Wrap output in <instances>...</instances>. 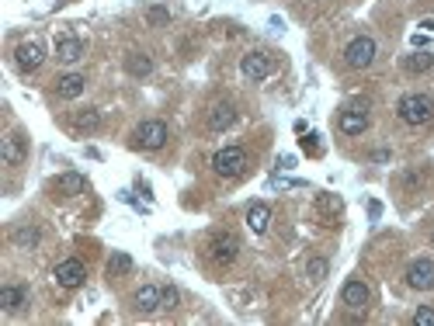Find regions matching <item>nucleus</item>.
Returning a JSON list of instances; mask_svg holds the SVG:
<instances>
[{"instance_id": "obj_1", "label": "nucleus", "mask_w": 434, "mask_h": 326, "mask_svg": "<svg viewBox=\"0 0 434 326\" xmlns=\"http://www.w3.org/2000/svg\"><path fill=\"white\" fill-rule=\"evenodd\" d=\"M396 111L406 125H428L434 118V101L428 94H406V98H400Z\"/></svg>"}, {"instance_id": "obj_2", "label": "nucleus", "mask_w": 434, "mask_h": 326, "mask_svg": "<svg viewBox=\"0 0 434 326\" xmlns=\"http://www.w3.org/2000/svg\"><path fill=\"white\" fill-rule=\"evenodd\" d=\"M212 167H216L219 177H240L250 167V160H247V150L243 146H226V150H219L212 157Z\"/></svg>"}, {"instance_id": "obj_3", "label": "nucleus", "mask_w": 434, "mask_h": 326, "mask_svg": "<svg viewBox=\"0 0 434 326\" xmlns=\"http://www.w3.org/2000/svg\"><path fill=\"white\" fill-rule=\"evenodd\" d=\"M372 60H375V42H372L368 35H358V38L347 42V49H344V63L351 66V69H368Z\"/></svg>"}, {"instance_id": "obj_4", "label": "nucleus", "mask_w": 434, "mask_h": 326, "mask_svg": "<svg viewBox=\"0 0 434 326\" xmlns=\"http://www.w3.org/2000/svg\"><path fill=\"white\" fill-rule=\"evenodd\" d=\"M236 254H240V236L233 232H219V236H212V243H208V257L216 264H233Z\"/></svg>"}, {"instance_id": "obj_5", "label": "nucleus", "mask_w": 434, "mask_h": 326, "mask_svg": "<svg viewBox=\"0 0 434 326\" xmlns=\"http://www.w3.org/2000/svg\"><path fill=\"white\" fill-rule=\"evenodd\" d=\"M167 125H164V122H143V125H139V129H135V146H139V150H160V146H164V142H167Z\"/></svg>"}, {"instance_id": "obj_6", "label": "nucleus", "mask_w": 434, "mask_h": 326, "mask_svg": "<svg viewBox=\"0 0 434 326\" xmlns=\"http://www.w3.org/2000/svg\"><path fill=\"white\" fill-rule=\"evenodd\" d=\"M406 285H410V288H417V292L434 288V261L421 257V261L410 264V267H406Z\"/></svg>"}, {"instance_id": "obj_7", "label": "nucleus", "mask_w": 434, "mask_h": 326, "mask_svg": "<svg viewBox=\"0 0 434 326\" xmlns=\"http://www.w3.org/2000/svg\"><path fill=\"white\" fill-rule=\"evenodd\" d=\"M0 157H4V163H11V167L25 163V157H28V139H25L21 132L4 135V139H0Z\"/></svg>"}, {"instance_id": "obj_8", "label": "nucleus", "mask_w": 434, "mask_h": 326, "mask_svg": "<svg viewBox=\"0 0 434 326\" xmlns=\"http://www.w3.org/2000/svg\"><path fill=\"white\" fill-rule=\"evenodd\" d=\"M84 278H87V267L80 261H63V264H56V281L63 285V288H80L84 285Z\"/></svg>"}, {"instance_id": "obj_9", "label": "nucleus", "mask_w": 434, "mask_h": 326, "mask_svg": "<svg viewBox=\"0 0 434 326\" xmlns=\"http://www.w3.org/2000/svg\"><path fill=\"white\" fill-rule=\"evenodd\" d=\"M42 60H45V49H42L38 42H21V45H18V52H14V63H18V69H25V73L38 69Z\"/></svg>"}, {"instance_id": "obj_10", "label": "nucleus", "mask_w": 434, "mask_h": 326, "mask_svg": "<svg viewBox=\"0 0 434 326\" xmlns=\"http://www.w3.org/2000/svg\"><path fill=\"white\" fill-rule=\"evenodd\" d=\"M240 69H243L247 80H265L267 73H271V56H267V52H247L243 63H240Z\"/></svg>"}, {"instance_id": "obj_11", "label": "nucleus", "mask_w": 434, "mask_h": 326, "mask_svg": "<svg viewBox=\"0 0 434 326\" xmlns=\"http://www.w3.org/2000/svg\"><path fill=\"white\" fill-rule=\"evenodd\" d=\"M340 302H344L347 309L362 313V309L368 305V285L365 281H358V278H351V281L344 285V292H340Z\"/></svg>"}, {"instance_id": "obj_12", "label": "nucleus", "mask_w": 434, "mask_h": 326, "mask_svg": "<svg viewBox=\"0 0 434 326\" xmlns=\"http://www.w3.org/2000/svg\"><path fill=\"white\" fill-rule=\"evenodd\" d=\"M337 129L344 132V135H362V132L368 129L365 108H351V111H340V118H337Z\"/></svg>"}, {"instance_id": "obj_13", "label": "nucleus", "mask_w": 434, "mask_h": 326, "mask_svg": "<svg viewBox=\"0 0 434 326\" xmlns=\"http://www.w3.org/2000/svg\"><path fill=\"white\" fill-rule=\"evenodd\" d=\"M233 118H236V108L230 104V101H219V104L208 111V129L212 132L230 129V125H233Z\"/></svg>"}, {"instance_id": "obj_14", "label": "nucleus", "mask_w": 434, "mask_h": 326, "mask_svg": "<svg viewBox=\"0 0 434 326\" xmlns=\"http://www.w3.org/2000/svg\"><path fill=\"white\" fill-rule=\"evenodd\" d=\"M84 87H87V80H84V73H63L60 80H56V94L60 98H80L84 94Z\"/></svg>"}, {"instance_id": "obj_15", "label": "nucleus", "mask_w": 434, "mask_h": 326, "mask_svg": "<svg viewBox=\"0 0 434 326\" xmlns=\"http://www.w3.org/2000/svg\"><path fill=\"white\" fill-rule=\"evenodd\" d=\"M56 60H60V63H77V60H84V42L73 38V35L60 38V42H56Z\"/></svg>"}, {"instance_id": "obj_16", "label": "nucleus", "mask_w": 434, "mask_h": 326, "mask_svg": "<svg viewBox=\"0 0 434 326\" xmlns=\"http://www.w3.org/2000/svg\"><path fill=\"white\" fill-rule=\"evenodd\" d=\"M160 292H164V288H157V285H143V288L135 292V309H139V313H157V309H160Z\"/></svg>"}, {"instance_id": "obj_17", "label": "nucleus", "mask_w": 434, "mask_h": 326, "mask_svg": "<svg viewBox=\"0 0 434 326\" xmlns=\"http://www.w3.org/2000/svg\"><path fill=\"white\" fill-rule=\"evenodd\" d=\"M0 305H4L7 313H18V309H25V305H28V292H25V288L7 285V288H0Z\"/></svg>"}, {"instance_id": "obj_18", "label": "nucleus", "mask_w": 434, "mask_h": 326, "mask_svg": "<svg viewBox=\"0 0 434 326\" xmlns=\"http://www.w3.org/2000/svg\"><path fill=\"white\" fill-rule=\"evenodd\" d=\"M267 223H271V208L267 205H250V212H247V226L254 229V232H265L267 229Z\"/></svg>"}, {"instance_id": "obj_19", "label": "nucleus", "mask_w": 434, "mask_h": 326, "mask_svg": "<svg viewBox=\"0 0 434 326\" xmlns=\"http://www.w3.org/2000/svg\"><path fill=\"white\" fill-rule=\"evenodd\" d=\"M56 191H63V195H84V191H87V181H84L80 174H63V177L56 181Z\"/></svg>"}, {"instance_id": "obj_20", "label": "nucleus", "mask_w": 434, "mask_h": 326, "mask_svg": "<svg viewBox=\"0 0 434 326\" xmlns=\"http://www.w3.org/2000/svg\"><path fill=\"white\" fill-rule=\"evenodd\" d=\"M126 69H129L133 77H146V73L153 69V63H150V56H143V52H133V56L126 60Z\"/></svg>"}, {"instance_id": "obj_21", "label": "nucleus", "mask_w": 434, "mask_h": 326, "mask_svg": "<svg viewBox=\"0 0 434 326\" xmlns=\"http://www.w3.org/2000/svg\"><path fill=\"white\" fill-rule=\"evenodd\" d=\"M431 66H434L431 52H413V56H406V69H410V73H428Z\"/></svg>"}, {"instance_id": "obj_22", "label": "nucleus", "mask_w": 434, "mask_h": 326, "mask_svg": "<svg viewBox=\"0 0 434 326\" xmlns=\"http://www.w3.org/2000/svg\"><path fill=\"white\" fill-rule=\"evenodd\" d=\"M129 271H133V257H129V254H115V257L108 261V274H111V278L129 274Z\"/></svg>"}, {"instance_id": "obj_23", "label": "nucleus", "mask_w": 434, "mask_h": 326, "mask_svg": "<svg viewBox=\"0 0 434 326\" xmlns=\"http://www.w3.org/2000/svg\"><path fill=\"white\" fill-rule=\"evenodd\" d=\"M327 271H330V267H327L323 257H313V261L306 264V274H309L313 281H323V278H327Z\"/></svg>"}, {"instance_id": "obj_24", "label": "nucleus", "mask_w": 434, "mask_h": 326, "mask_svg": "<svg viewBox=\"0 0 434 326\" xmlns=\"http://www.w3.org/2000/svg\"><path fill=\"white\" fill-rule=\"evenodd\" d=\"M101 125V115L98 111H84V115H77V129H98Z\"/></svg>"}, {"instance_id": "obj_25", "label": "nucleus", "mask_w": 434, "mask_h": 326, "mask_svg": "<svg viewBox=\"0 0 434 326\" xmlns=\"http://www.w3.org/2000/svg\"><path fill=\"white\" fill-rule=\"evenodd\" d=\"M14 243H21V247H35V243H38V229H18V232H14Z\"/></svg>"}, {"instance_id": "obj_26", "label": "nucleus", "mask_w": 434, "mask_h": 326, "mask_svg": "<svg viewBox=\"0 0 434 326\" xmlns=\"http://www.w3.org/2000/svg\"><path fill=\"white\" fill-rule=\"evenodd\" d=\"M413 326H434V309L431 305H421V309L413 313Z\"/></svg>"}, {"instance_id": "obj_27", "label": "nucleus", "mask_w": 434, "mask_h": 326, "mask_svg": "<svg viewBox=\"0 0 434 326\" xmlns=\"http://www.w3.org/2000/svg\"><path fill=\"white\" fill-rule=\"evenodd\" d=\"M320 212L330 219V215H337V212H340V201H337V198H330V195H320Z\"/></svg>"}, {"instance_id": "obj_28", "label": "nucleus", "mask_w": 434, "mask_h": 326, "mask_svg": "<svg viewBox=\"0 0 434 326\" xmlns=\"http://www.w3.org/2000/svg\"><path fill=\"white\" fill-rule=\"evenodd\" d=\"M177 298H181V295H177V288H164V292H160V309H177Z\"/></svg>"}, {"instance_id": "obj_29", "label": "nucleus", "mask_w": 434, "mask_h": 326, "mask_svg": "<svg viewBox=\"0 0 434 326\" xmlns=\"http://www.w3.org/2000/svg\"><path fill=\"white\" fill-rule=\"evenodd\" d=\"M146 18H150V25H167L170 21V14L164 11V7H150V14H146Z\"/></svg>"}, {"instance_id": "obj_30", "label": "nucleus", "mask_w": 434, "mask_h": 326, "mask_svg": "<svg viewBox=\"0 0 434 326\" xmlns=\"http://www.w3.org/2000/svg\"><path fill=\"white\" fill-rule=\"evenodd\" d=\"M316 139H320V135H306V139H302V150H306L309 157H320V142H316Z\"/></svg>"}]
</instances>
